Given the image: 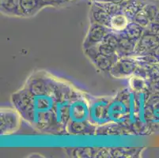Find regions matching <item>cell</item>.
<instances>
[{"label":"cell","mask_w":159,"mask_h":158,"mask_svg":"<svg viewBox=\"0 0 159 158\" xmlns=\"http://www.w3.org/2000/svg\"><path fill=\"white\" fill-rule=\"evenodd\" d=\"M21 115L15 108H2L0 112L1 135H11L21 127Z\"/></svg>","instance_id":"5b68a950"},{"label":"cell","mask_w":159,"mask_h":158,"mask_svg":"<svg viewBox=\"0 0 159 158\" xmlns=\"http://www.w3.org/2000/svg\"><path fill=\"white\" fill-rule=\"evenodd\" d=\"M48 6L51 7H61L69 3H73L78 0H44Z\"/></svg>","instance_id":"e0dca14e"},{"label":"cell","mask_w":159,"mask_h":158,"mask_svg":"<svg viewBox=\"0 0 159 158\" xmlns=\"http://www.w3.org/2000/svg\"><path fill=\"white\" fill-rule=\"evenodd\" d=\"M111 98L99 97L90 101L89 123L96 127H103L111 124L108 115V105Z\"/></svg>","instance_id":"277c9868"},{"label":"cell","mask_w":159,"mask_h":158,"mask_svg":"<svg viewBox=\"0 0 159 158\" xmlns=\"http://www.w3.org/2000/svg\"><path fill=\"white\" fill-rule=\"evenodd\" d=\"M48 7L44 0H19V11L21 17H33L43 8Z\"/></svg>","instance_id":"9c48e42d"},{"label":"cell","mask_w":159,"mask_h":158,"mask_svg":"<svg viewBox=\"0 0 159 158\" xmlns=\"http://www.w3.org/2000/svg\"><path fill=\"white\" fill-rule=\"evenodd\" d=\"M118 58H119V56L117 55L112 56H107L105 55L98 53L96 56H94L91 59L95 63V65L101 70H110L114 63L118 60Z\"/></svg>","instance_id":"7c38bea8"},{"label":"cell","mask_w":159,"mask_h":158,"mask_svg":"<svg viewBox=\"0 0 159 158\" xmlns=\"http://www.w3.org/2000/svg\"><path fill=\"white\" fill-rule=\"evenodd\" d=\"M144 31H145V28H143V26L139 25L137 23L134 22V21H131L127 26V28L121 33H123L124 37H126L128 39L136 41L138 39H139L142 37Z\"/></svg>","instance_id":"9a60e30c"},{"label":"cell","mask_w":159,"mask_h":158,"mask_svg":"<svg viewBox=\"0 0 159 158\" xmlns=\"http://www.w3.org/2000/svg\"><path fill=\"white\" fill-rule=\"evenodd\" d=\"M64 85L56 80L51 91L40 95H33L24 87L12 95L14 108L37 130L56 133L55 105Z\"/></svg>","instance_id":"6da1fadb"},{"label":"cell","mask_w":159,"mask_h":158,"mask_svg":"<svg viewBox=\"0 0 159 158\" xmlns=\"http://www.w3.org/2000/svg\"><path fill=\"white\" fill-rule=\"evenodd\" d=\"M130 92L131 89H124L111 98L108 105V115L112 124L127 127L130 115Z\"/></svg>","instance_id":"3957f363"},{"label":"cell","mask_w":159,"mask_h":158,"mask_svg":"<svg viewBox=\"0 0 159 158\" xmlns=\"http://www.w3.org/2000/svg\"><path fill=\"white\" fill-rule=\"evenodd\" d=\"M90 101L82 93L75 90L69 108L67 133L73 135L92 134L95 127L89 123Z\"/></svg>","instance_id":"7a4b0ae2"},{"label":"cell","mask_w":159,"mask_h":158,"mask_svg":"<svg viewBox=\"0 0 159 158\" xmlns=\"http://www.w3.org/2000/svg\"><path fill=\"white\" fill-rule=\"evenodd\" d=\"M1 12L9 16H21L19 0H0Z\"/></svg>","instance_id":"5bb4252c"},{"label":"cell","mask_w":159,"mask_h":158,"mask_svg":"<svg viewBox=\"0 0 159 158\" xmlns=\"http://www.w3.org/2000/svg\"><path fill=\"white\" fill-rule=\"evenodd\" d=\"M110 29L106 26L93 21L91 25L87 37L85 40V48L87 49L99 44L107 35L110 33Z\"/></svg>","instance_id":"8992f818"},{"label":"cell","mask_w":159,"mask_h":158,"mask_svg":"<svg viewBox=\"0 0 159 158\" xmlns=\"http://www.w3.org/2000/svg\"><path fill=\"white\" fill-rule=\"evenodd\" d=\"M129 85L130 89L135 92H147L149 89V85L147 81L139 75L130 78Z\"/></svg>","instance_id":"2e32d148"},{"label":"cell","mask_w":159,"mask_h":158,"mask_svg":"<svg viewBox=\"0 0 159 158\" xmlns=\"http://www.w3.org/2000/svg\"><path fill=\"white\" fill-rule=\"evenodd\" d=\"M137 63L134 59L124 57L118 59L109 71L116 78H124L135 73Z\"/></svg>","instance_id":"52a82bcc"},{"label":"cell","mask_w":159,"mask_h":158,"mask_svg":"<svg viewBox=\"0 0 159 158\" xmlns=\"http://www.w3.org/2000/svg\"><path fill=\"white\" fill-rule=\"evenodd\" d=\"M91 14H92V17H93L94 22L99 23V24L108 27L111 16L102 7L97 5L95 2H93L92 7H91Z\"/></svg>","instance_id":"4fadbf2b"},{"label":"cell","mask_w":159,"mask_h":158,"mask_svg":"<svg viewBox=\"0 0 159 158\" xmlns=\"http://www.w3.org/2000/svg\"><path fill=\"white\" fill-rule=\"evenodd\" d=\"M157 21H159V12H158V15H157Z\"/></svg>","instance_id":"d6986e66"},{"label":"cell","mask_w":159,"mask_h":158,"mask_svg":"<svg viewBox=\"0 0 159 158\" xmlns=\"http://www.w3.org/2000/svg\"><path fill=\"white\" fill-rule=\"evenodd\" d=\"M151 0H126L120 4L122 13L132 21L135 16Z\"/></svg>","instance_id":"30bf717a"},{"label":"cell","mask_w":159,"mask_h":158,"mask_svg":"<svg viewBox=\"0 0 159 158\" xmlns=\"http://www.w3.org/2000/svg\"><path fill=\"white\" fill-rule=\"evenodd\" d=\"M92 2H112L116 4H121L126 0H91Z\"/></svg>","instance_id":"ac0fdd59"},{"label":"cell","mask_w":159,"mask_h":158,"mask_svg":"<svg viewBox=\"0 0 159 158\" xmlns=\"http://www.w3.org/2000/svg\"><path fill=\"white\" fill-rule=\"evenodd\" d=\"M159 46V36L144 31L143 34L136 43L135 53L145 55L154 51Z\"/></svg>","instance_id":"ba28073f"},{"label":"cell","mask_w":159,"mask_h":158,"mask_svg":"<svg viewBox=\"0 0 159 158\" xmlns=\"http://www.w3.org/2000/svg\"><path fill=\"white\" fill-rule=\"evenodd\" d=\"M130 22L131 21L125 14L122 12L118 13L111 16L108 27L116 33H121L127 28Z\"/></svg>","instance_id":"8fae6325"}]
</instances>
